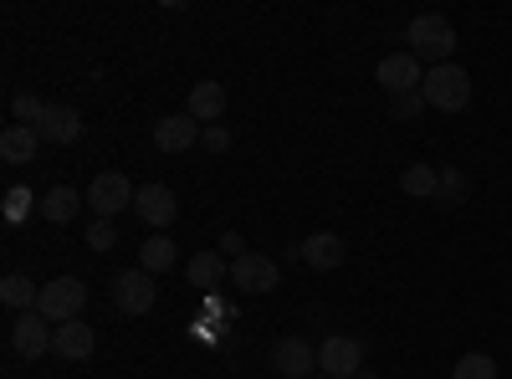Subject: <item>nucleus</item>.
<instances>
[{
  "label": "nucleus",
  "instance_id": "1",
  "mask_svg": "<svg viewBox=\"0 0 512 379\" xmlns=\"http://www.w3.org/2000/svg\"><path fill=\"white\" fill-rule=\"evenodd\" d=\"M405 41H410V52H415L420 62L446 67L451 52H456V26H451L446 16H436V11H425V16H415V21L405 26Z\"/></svg>",
  "mask_w": 512,
  "mask_h": 379
},
{
  "label": "nucleus",
  "instance_id": "2",
  "mask_svg": "<svg viewBox=\"0 0 512 379\" xmlns=\"http://www.w3.org/2000/svg\"><path fill=\"white\" fill-rule=\"evenodd\" d=\"M420 98L425 108H436V113H461L466 103H472V77H466V67L446 62V67H431L420 82Z\"/></svg>",
  "mask_w": 512,
  "mask_h": 379
},
{
  "label": "nucleus",
  "instance_id": "3",
  "mask_svg": "<svg viewBox=\"0 0 512 379\" xmlns=\"http://www.w3.org/2000/svg\"><path fill=\"white\" fill-rule=\"evenodd\" d=\"M82 308H88V287H82V277L47 282L41 287V303H36V313L47 323H72V318H82Z\"/></svg>",
  "mask_w": 512,
  "mask_h": 379
},
{
  "label": "nucleus",
  "instance_id": "4",
  "mask_svg": "<svg viewBox=\"0 0 512 379\" xmlns=\"http://www.w3.org/2000/svg\"><path fill=\"white\" fill-rule=\"evenodd\" d=\"M134 185H128V175H118V170H108V175H98L93 185H88V210L98 221H113L118 210H134Z\"/></svg>",
  "mask_w": 512,
  "mask_h": 379
},
{
  "label": "nucleus",
  "instance_id": "5",
  "mask_svg": "<svg viewBox=\"0 0 512 379\" xmlns=\"http://www.w3.org/2000/svg\"><path fill=\"white\" fill-rule=\"evenodd\" d=\"M318 369H323L328 379H354V374L364 369V344L349 339V333H328L323 349H318Z\"/></svg>",
  "mask_w": 512,
  "mask_h": 379
},
{
  "label": "nucleus",
  "instance_id": "6",
  "mask_svg": "<svg viewBox=\"0 0 512 379\" xmlns=\"http://www.w3.org/2000/svg\"><path fill=\"white\" fill-rule=\"evenodd\" d=\"M134 210H139V221L159 236L164 226H175V221H180V195L169 190V185H139Z\"/></svg>",
  "mask_w": 512,
  "mask_h": 379
},
{
  "label": "nucleus",
  "instance_id": "7",
  "mask_svg": "<svg viewBox=\"0 0 512 379\" xmlns=\"http://www.w3.org/2000/svg\"><path fill=\"white\" fill-rule=\"evenodd\" d=\"M52 333H57V323H47L36 308H31V313H16V323H11V349H16L21 359H41V354H52Z\"/></svg>",
  "mask_w": 512,
  "mask_h": 379
},
{
  "label": "nucleus",
  "instance_id": "8",
  "mask_svg": "<svg viewBox=\"0 0 512 379\" xmlns=\"http://www.w3.org/2000/svg\"><path fill=\"white\" fill-rule=\"evenodd\" d=\"M113 303L123 308V313H149L154 303H159V287H154V277L144 272V267H134V272H118L113 277Z\"/></svg>",
  "mask_w": 512,
  "mask_h": 379
},
{
  "label": "nucleus",
  "instance_id": "9",
  "mask_svg": "<svg viewBox=\"0 0 512 379\" xmlns=\"http://www.w3.org/2000/svg\"><path fill=\"white\" fill-rule=\"evenodd\" d=\"M231 282H236V292H272L282 282V267L272 257H262V251H241L231 262Z\"/></svg>",
  "mask_w": 512,
  "mask_h": 379
},
{
  "label": "nucleus",
  "instance_id": "10",
  "mask_svg": "<svg viewBox=\"0 0 512 379\" xmlns=\"http://www.w3.org/2000/svg\"><path fill=\"white\" fill-rule=\"evenodd\" d=\"M379 88L390 93V98H400V93H420V82H425V67H420V57L415 52H395V57H384L379 62Z\"/></svg>",
  "mask_w": 512,
  "mask_h": 379
},
{
  "label": "nucleus",
  "instance_id": "11",
  "mask_svg": "<svg viewBox=\"0 0 512 379\" xmlns=\"http://www.w3.org/2000/svg\"><path fill=\"white\" fill-rule=\"evenodd\" d=\"M272 369H277V379H313V369H318V349L308 344V339H277V349H272Z\"/></svg>",
  "mask_w": 512,
  "mask_h": 379
},
{
  "label": "nucleus",
  "instance_id": "12",
  "mask_svg": "<svg viewBox=\"0 0 512 379\" xmlns=\"http://www.w3.org/2000/svg\"><path fill=\"white\" fill-rule=\"evenodd\" d=\"M200 134H205V129H200L190 113H164V118L154 123V149H159V154H185Z\"/></svg>",
  "mask_w": 512,
  "mask_h": 379
},
{
  "label": "nucleus",
  "instance_id": "13",
  "mask_svg": "<svg viewBox=\"0 0 512 379\" xmlns=\"http://www.w3.org/2000/svg\"><path fill=\"white\" fill-rule=\"evenodd\" d=\"M93 349H98V333H93L88 323H82V318L57 323V333H52V354H57V359L82 364V359H93Z\"/></svg>",
  "mask_w": 512,
  "mask_h": 379
},
{
  "label": "nucleus",
  "instance_id": "14",
  "mask_svg": "<svg viewBox=\"0 0 512 379\" xmlns=\"http://www.w3.org/2000/svg\"><path fill=\"white\" fill-rule=\"evenodd\" d=\"M297 246H303V262L313 272H333V267H344V257H349V246H344L338 231H313L308 241H297Z\"/></svg>",
  "mask_w": 512,
  "mask_h": 379
},
{
  "label": "nucleus",
  "instance_id": "15",
  "mask_svg": "<svg viewBox=\"0 0 512 379\" xmlns=\"http://www.w3.org/2000/svg\"><path fill=\"white\" fill-rule=\"evenodd\" d=\"M36 134H41V144H72L82 134V118L67 103H47V113H41V123H36Z\"/></svg>",
  "mask_w": 512,
  "mask_h": 379
},
{
  "label": "nucleus",
  "instance_id": "16",
  "mask_svg": "<svg viewBox=\"0 0 512 379\" xmlns=\"http://www.w3.org/2000/svg\"><path fill=\"white\" fill-rule=\"evenodd\" d=\"M185 113H190L195 123H216V118L226 113V88H221V82H195Z\"/></svg>",
  "mask_w": 512,
  "mask_h": 379
},
{
  "label": "nucleus",
  "instance_id": "17",
  "mask_svg": "<svg viewBox=\"0 0 512 379\" xmlns=\"http://www.w3.org/2000/svg\"><path fill=\"white\" fill-rule=\"evenodd\" d=\"M36 149H41V134L26 129V123H11V129L0 134V159H6V164H31Z\"/></svg>",
  "mask_w": 512,
  "mask_h": 379
},
{
  "label": "nucleus",
  "instance_id": "18",
  "mask_svg": "<svg viewBox=\"0 0 512 379\" xmlns=\"http://www.w3.org/2000/svg\"><path fill=\"white\" fill-rule=\"evenodd\" d=\"M185 272H190V287H200V292H216V287H221V277H226L231 267H226L221 251H195Z\"/></svg>",
  "mask_w": 512,
  "mask_h": 379
},
{
  "label": "nucleus",
  "instance_id": "19",
  "mask_svg": "<svg viewBox=\"0 0 512 379\" xmlns=\"http://www.w3.org/2000/svg\"><path fill=\"white\" fill-rule=\"evenodd\" d=\"M180 262V246L175 241H169L164 231L159 236H149L144 246H139V267L149 272V277H159V272H169V267H175Z\"/></svg>",
  "mask_w": 512,
  "mask_h": 379
},
{
  "label": "nucleus",
  "instance_id": "20",
  "mask_svg": "<svg viewBox=\"0 0 512 379\" xmlns=\"http://www.w3.org/2000/svg\"><path fill=\"white\" fill-rule=\"evenodd\" d=\"M77 210H82V200H77V190H72V185H57V190L41 195V216H47L52 226H67V221L77 216Z\"/></svg>",
  "mask_w": 512,
  "mask_h": 379
},
{
  "label": "nucleus",
  "instance_id": "21",
  "mask_svg": "<svg viewBox=\"0 0 512 379\" xmlns=\"http://www.w3.org/2000/svg\"><path fill=\"white\" fill-rule=\"evenodd\" d=\"M0 298H6V308H16V313H31V308L41 303V287H36L31 277L11 272L6 282H0Z\"/></svg>",
  "mask_w": 512,
  "mask_h": 379
},
{
  "label": "nucleus",
  "instance_id": "22",
  "mask_svg": "<svg viewBox=\"0 0 512 379\" xmlns=\"http://www.w3.org/2000/svg\"><path fill=\"white\" fill-rule=\"evenodd\" d=\"M466 195H472V180H466L456 164H441V185H436V205L441 210H456V205H466Z\"/></svg>",
  "mask_w": 512,
  "mask_h": 379
},
{
  "label": "nucleus",
  "instance_id": "23",
  "mask_svg": "<svg viewBox=\"0 0 512 379\" xmlns=\"http://www.w3.org/2000/svg\"><path fill=\"white\" fill-rule=\"evenodd\" d=\"M436 185H441L436 164H410V170L400 175V190L405 195H420V200H436Z\"/></svg>",
  "mask_w": 512,
  "mask_h": 379
},
{
  "label": "nucleus",
  "instance_id": "24",
  "mask_svg": "<svg viewBox=\"0 0 512 379\" xmlns=\"http://www.w3.org/2000/svg\"><path fill=\"white\" fill-rule=\"evenodd\" d=\"M451 379H497V359L492 354H461L451 364Z\"/></svg>",
  "mask_w": 512,
  "mask_h": 379
},
{
  "label": "nucleus",
  "instance_id": "25",
  "mask_svg": "<svg viewBox=\"0 0 512 379\" xmlns=\"http://www.w3.org/2000/svg\"><path fill=\"white\" fill-rule=\"evenodd\" d=\"M11 113H16V123L36 129V123H41V113H47V103H41L36 93H16V98H11Z\"/></svg>",
  "mask_w": 512,
  "mask_h": 379
},
{
  "label": "nucleus",
  "instance_id": "26",
  "mask_svg": "<svg viewBox=\"0 0 512 379\" xmlns=\"http://www.w3.org/2000/svg\"><path fill=\"white\" fill-rule=\"evenodd\" d=\"M88 246H93V251H113V246H118V226H113V221H93V226H88Z\"/></svg>",
  "mask_w": 512,
  "mask_h": 379
},
{
  "label": "nucleus",
  "instance_id": "27",
  "mask_svg": "<svg viewBox=\"0 0 512 379\" xmlns=\"http://www.w3.org/2000/svg\"><path fill=\"white\" fill-rule=\"evenodd\" d=\"M420 108H425L420 93H400V98H390V113H395V118H420Z\"/></svg>",
  "mask_w": 512,
  "mask_h": 379
},
{
  "label": "nucleus",
  "instance_id": "28",
  "mask_svg": "<svg viewBox=\"0 0 512 379\" xmlns=\"http://www.w3.org/2000/svg\"><path fill=\"white\" fill-rule=\"evenodd\" d=\"M200 144H205V149H210V154H226V149H231V134H226V129H221V123H210V129H205V134H200Z\"/></svg>",
  "mask_w": 512,
  "mask_h": 379
},
{
  "label": "nucleus",
  "instance_id": "29",
  "mask_svg": "<svg viewBox=\"0 0 512 379\" xmlns=\"http://www.w3.org/2000/svg\"><path fill=\"white\" fill-rule=\"evenodd\" d=\"M26 205H41V200H31L26 190H11V195H6V216L21 221V216H26Z\"/></svg>",
  "mask_w": 512,
  "mask_h": 379
},
{
  "label": "nucleus",
  "instance_id": "30",
  "mask_svg": "<svg viewBox=\"0 0 512 379\" xmlns=\"http://www.w3.org/2000/svg\"><path fill=\"white\" fill-rule=\"evenodd\" d=\"M221 251H231V257H241V236H236V231H226V236H221Z\"/></svg>",
  "mask_w": 512,
  "mask_h": 379
},
{
  "label": "nucleus",
  "instance_id": "31",
  "mask_svg": "<svg viewBox=\"0 0 512 379\" xmlns=\"http://www.w3.org/2000/svg\"><path fill=\"white\" fill-rule=\"evenodd\" d=\"M354 379H379V374H374V369H359V374H354Z\"/></svg>",
  "mask_w": 512,
  "mask_h": 379
},
{
  "label": "nucleus",
  "instance_id": "32",
  "mask_svg": "<svg viewBox=\"0 0 512 379\" xmlns=\"http://www.w3.org/2000/svg\"><path fill=\"white\" fill-rule=\"evenodd\" d=\"M313 379H328V374H313Z\"/></svg>",
  "mask_w": 512,
  "mask_h": 379
}]
</instances>
